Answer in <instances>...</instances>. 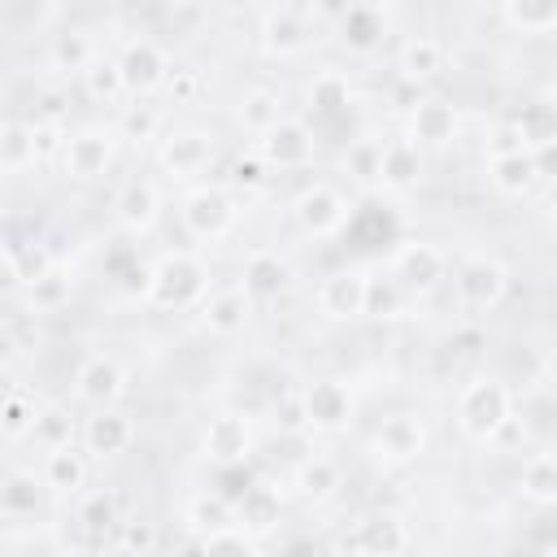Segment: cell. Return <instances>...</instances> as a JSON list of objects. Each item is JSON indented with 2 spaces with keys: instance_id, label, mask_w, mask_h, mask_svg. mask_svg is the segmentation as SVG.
Instances as JSON below:
<instances>
[{
  "instance_id": "f5cc1de1",
  "label": "cell",
  "mask_w": 557,
  "mask_h": 557,
  "mask_svg": "<svg viewBox=\"0 0 557 557\" xmlns=\"http://www.w3.org/2000/svg\"><path fill=\"white\" fill-rule=\"evenodd\" d=\"M531 161H535L540 183H557V139H553V144H544V148H535V152H531Z\"/></svg>"
},
{
  "instance_id": "74e56055",
  "label": "cell",
  "mask_w": 557,
  "mask_h": 557,
  "mask_svg": "<svg viewBox=\"0 0 557 557\" xmlns=\"http://www.w3.org/2000/svg\"><path fill=\"white\" fill-rule=\"evenodd\" d=\"M117 139H126V144H161V109L157 104H148V100H135V104H122V113H117Z\"/></svg>"
},
{
  "instance_id": "8fae6325",
  "label": "cell",
  "mask_w": 557,
  "mask_h": 557,
  "mask_svg": "<svg viewBox=\"0 0 557 557\" xmlns=\"http://www.w3.org/2000/svg\"><path fill=\"white\" fill-rule=\"evenodd\" d=\"M348 553L352 557H405L409 548V527L400 513L392 509H374V513H361L352 527H348Z\"/></svg>"
},
{
  "instance_id": "1f68e13d",
  "label": "cell",
  "mask_w": 557,
  "mask_h": 557,
  "mask_svg": "<svg viewBox=\"0 0 557 557\" xmlns=\"http://www.w3.org/2000/svg\"><path fill=\"white\" fill-rule=\"evenodd\" d=\"M39 487H44V479H35V470H22V466L4 470V483H0V513H4L9 522L35 518V509H39Z\"/></svg>"
},
{
  "instance_id": "5b68a950",
  "label": "cell",
  "mask_w": 557,
  "mask_h": 557,
  "mask_svg": "<svg viewBox=\"0 0 557 557\" xmlns=\"http://www.w3.org/2000/svg\"><path fill=\"white\" fill-rule=\"evenodd\" d=\"M453 292H457V300H461L466 309L487 313V309H496V305L505 300V292H509V270H505V261L492 257V252H470V257H461L457 270H453Z\"/></svg>"
},
{
  "instance_id": "83f0119b",
  "label": "cell",
  "mask_w": 557,
  "mask_h": 557,
  "mask_svg": "<svg viewBox=\"0 0 557 557\" xmlns=\"http://www.w3.org/2000/svg\"><path fill=\"white\" fill-rule=\"evenodd\" d=\"M235 122L239 131H248L252 139H265L278 122H283V96L274 87H248L235 104Z\"/></svg>"
},
{
  "instance_id": "bcb514c9",
  "label": "cell",
  "mask_w": 557,
  "mask_h": 557,
  "mask_svg": "<svg viewBox=\"0 0 557 557\" xmlns=\"http://www.w3.org/2000/svg\"><path fill=\"white\" fill-rule=\"evenodd\" d=\"M78 522H83L87 531L122 527V522H117V500H113L109 492H91V496H83V505H78Z\"/></svg>"
},
{
  "instance_id": "ba28073f",
  "label": "cell",
  "mask_w": 557,
  "mask_h": 557,
  "mask_svg": "<svg viewBox=\"0 0 557 557\" xmlns=\"http://www.w3.org/2000/svg\"><path fill=\"white\" fill-rule=\"evenodd\" d=\"M117 144H122L117 126H78V131H70V144L61 152V170L74 183H91L117 161Z\"/></svg>"
},
{
  "instance_id": "e575fe53",
  "label": "cell",
  "mask_w": 557,
  "mask_h": 557,
  "mask_svg": "<svg viewBox=\"0 0 557 557\" xmlns=\"http://www.w3.org/2000/svg\"><path fill=\"white\" fill-rule=\"evenodd\" d=\"M39 165L35 157V139H30V122H17V117H4L0 122V170L9 178H17L22 170Z\"/></svg>"
},
{
  "instance_id": "816d5d0a",
  "label": "cell",
  "mask_w": 557,
  "mask_h": 557,
  "mask_svg": "<svg viewBox=\"0 0 557 557\" xmlns=\"http://www.w3.org/2000/svg\"><path fill=\"white\" fill-rule=\"evenodd\" d=\"M165 91H170L174 100H191V96L200 91V70H174L170 83H165Z\"/></svg>"
},
{
  "instance_id": "2e32d148",
  "label": "cell",
  "mask_w": 557,
  "mask_h": 557,
  "mask_svg": "<svg viewBox=\"0 0 557 557\" xmlns=\"http://www.w3.org/2000/svg\"><path fill=\"white\" fill-rule=\"evenodd\" d=\"M257 152H261L265 165L305 170V165L318 157V139H313V131H309L300 117H283L265 139H257Z\"/></svg>"
},
{
  "instance_id": "ac0fdd59",
  "label": "cell",
  "mask_w": 557,
  "mask_h": 557,
  "mask_svg": "<svg viewBox=\"0 0 557 557\" xmlns=\"http://www.w3.org/2000/svg\"><path fill=\"white\" fill-rule=\"evenodd\" d=\"M161 218V191L157 183L148 178H126L117 191H113V222L126 231V235H148Z\"/></svg>"
},
{
  "instance_id": "7bdbcfd3",
  "label": "cell",
  "mask_w": 557,
  "mask_h": 557,
  "mask_svg": "<svg viewBox=\"0 0 557 557\" xmlns=\"http://www.w3.org/2000/svg\"><path fill=\"white\" fill-rule=\"evenodd\" d=\"M405 296H409V292L396 283V274H370V292H366V318H400Z\"/></svg>"
},
{
  "instance_id": "f907efd6",
  "label": "cell",
  "mask_w": 557,
  "mask_h": 557,
  "mask_svg": "<svg viewBox=\"0 0 557 557\" xmlns=\"http://www.w3.org/2000/svg\"><path fill=\"white\" fill-rule=\"evenodd\" d=\"M200 557H257V544L244 531H226V535L200 540Z\"/></svg>"
},
{
  "instance_id": "d6986e66",
  "label": "cell",
  "mask_w": 557,
  "mask_h": 557,
  "mask_svg": "<svg viewBox=\"0 0 557 557\" xmlns=\"http://www.w3.org/2000/svg\"><path fill=\"white\" fill-rule=\"evenodd\" d=\"M122 392H126V370L113 357H104V352H91L74 370V396L87 400V405H96V409H109Z\"/></svg>"
},
{
  "instance_id": "484cf974",
  "label": "cell",
  "mask_w": 557,
  "mask_h": 557,
  "mask_svg": "<svg viewBox=\"0 0 557 557\" xmlns=\"http://www.w3.org/2000/svg\"><path fill=\"white\" fill-rule=\"evenodd\" d=\"M509 126H513V135H518V144H522L527 152L553 144V139H557V100H548V96L522 100Z\"/></svg>"
},
{
  "instance_id": "7c38bea8",
  "label": "cell",
  "mask_w": 557,
  "mask_h": 557,
  "mask_svg": "<svg viewBox=\"0 0 557 557\" xmlns=\"http://www.w3.org/2000/svg\"><path fill=\"white\" fill-rule=\"evenodd\" d=\"M252 444H257V431H252V422L244 418V413H213L209 422H205V431H200V457L205 461H213V466H239V461H248L252 457Z\"/></svg>"
},
{
  "instance_id": "d6a6232c",
  "label": "cell",
  "mask_w": 557,
  "mask_h": 557,
  "mask_svg": "<svg viewBox=\"0 0 557 557\" xmlns=\"http://www.w3.org/2000/svg\"><path fill=\"white\" fill-rule=\"evenodd\" d=\"M496 13L518 35H553L557 30V0H505Z\"/></svg>"
},
{
  "instance_id": "11a10c76",
  "label": "cell",
  "mask_w": 557,
  "mask_h": 557,
  "mask_svg": "<svg viewBox=\"0 0 557 557\" xmlns=\"http://www.w3.org/2000/svg\"><path fill=\"white\" fill-rule=\"evenodd\" d=\"M48 557H70V553H48Z\"/></svg>"
},
{
  "instance_id": "30bf717a",
  "label": "cell",
  "mask_w": 557,
  "mask_h": 557,
  "mask_svg": "<svg viewBox=\"0 0 557 557\" xmlns=\"http://www.w3.org/2000/svg\"><path fill=\"white\" fill-rule=\"evenodd\" d=\"M392 274L409 296H431L448 278V252L426 239H409L392 257Z\"/></svg>"
},
{
  "instance_id": "ffe728a7",
  "label": "cell",
  "mask_w": 557,
  "mask_h": 557,
  "mask_svg": "<svg viewBox=\"0 0 557 557\" xmlns=\"http://www.w3.org/2000/svg\"><path fill=\"white\" fill-rule=\"evenodd\" d=\"M292 487H296V496H300L305 505H326V500H335V492L344 487V470H339L335 457L309 453L305 461H296Z\"/></svg>"
},
{
  "instance_id": "d590c367",
  "label": "cell",
  "mask_w": 557,
  "mask_h": 557,
  "mask_svg": "<svg viewBox=\"0 0 557 557\" xmlns=\"http://www.w3.org/2000/svg\"><path fill=\"white\" fill-rule=\"evenodd\" d=\"M518 492L531 505H557V453H535L518 470Z\"/></svg>"
},
{
  "instance_id": "60d3db41",
  "label": "cell",
  "mask_w": 557,
  "mask_h": 557,
  "mask_svg": "<svg viewBox=\"0 0 557 557\" xmlns=\"http://www.w3.org/2000/svg\"><path fill=\"white\" fill-rule=\"evenodd\" d=\"M83 91H87L96 104H117V100H126L131 91H126V78H122L117 57H100V61L83 74Z\"/></svg>"
},
{
  "instance_id": "681fc988",
  "label": "cell",
  "mask_w": 557,
  "mask_h": 557,
  "mask_svg": "<svg viewBox=\"0 0 557 557\" xmlns=\"http://www.w3.org/2000/svg\"><path fill=\"white\" fill-rule=\"evenodd\" d=\"M226 187L231 191H261L265 187V161H261V152L235 157L231 161V174H226Z\"/></svg>"
},
{
  "instance_id": "52a82bcc",
  "label": "cell",
  "mask_w": 557,
  "mask_h": 557,
  "mask_svg": "<svg viewBox=\"0 0 557 557\" xmlns=\"http://www.w3.org/2000/svg\"><path fill=\"white\" fill-rule=\"evenodd\" d=\"M426 444H431V435H426V422L418 418V413H387L379 426H374V435H370V453H374V461H383V466H413V461H422L426 457Z\"/></svg>"
},
{
  "instance_id": "d4e9b609",
  "label": "cell",
  "mask_w": 557,
  "mask_h": 557,
  "mask_svg": "<svg viewBox=\"0 0 557 557\" xmlns=\"http://www.w3.org/2000/svg\"><path fill=\"white\" fill-rule=\"evenodd\" d=\"M183 518H187L191 535H200V540H213V535L239 531V509H235L226 496H218V492H196V496L187 500Z\"/></svg>"
},
{
  "instance_id": "f1b7e54d",
  "label": "cell",
  "mask_w": 557,
  "mask_h": 557,
  "mask_svg": "<svg viewBox=\"0 0 557 557\" xmlns=\"http://www.w3.org/2000/svg\"><path fill=\"white\" fill-rule=\"evenodd\" d=\"M200 318H205V326H209L213 335H235V331H244L248 318H252V296H248L244 287H222V292H213V296L200 305Z\"/></svg>"
},
{
  "instance_id": "c3c4849f",
  "label": "cell",
  "mask_w": 557,
  "mask_h": 557,
  "mask_svg": "<svg viewBox=\"0 0 557 557\" xmlns=\"http://www.w3.org/2000/svg\"><path fill=\"white\" fill-rule=\"evenodd\" d=\"M379 157H383V144H374V139H357V144L344 152V165H348L352 178H361V183H379Z\"/></svg>"
},
{
  "instance_id": "6da1fadb",
  "label": "cell",
  "mask_w": 557,
  "mask_h": 557,
  "mask_svg": "<svg viewBox=\"0 0 557 557\" xmlns=\"http://www.w3.org/2000/svg\"><path fill=\"white\" fill-rule=\"evenodd\" d=\"M205 300H209V265L196 252L174 248L148 265V274H144V305L148 309L174 313V309H191Z\"/></svg>"
},
{
  "instance_id": "7a4b0ae2",
  "label": "cell",
  "mask_w": 557,
  "mask_h": 557,
  "mask_svg": "<svg viewBox=\"0 0 557 557\" xmlns=\"http://www.w3.org/2000/svg\"><path fill=\"white\" fill-rule=\"evenodd\" d=\"M509 422H513V392L500 379L479 374L457 392V431L470 444H492Z\"/></svg>"
},
{
  "instance_id": "44dd1931",
  "label": "cell",
  "mask_w": 557,
  "mask_h": 557,
  "mask_svg": "<svg viewBox=\"0 0 557 557\" xmlns=\"http://www.w3.org/2000/svg\"><path fill=\"white\" fill-rule=\"evenodd\" d=\"M457 126H461V117H457V109L448 104V100H418L413 109H409V139L422 148H444V144H453L457 139Z\"/></svg>"
},
{
  "instance_id": "4dcf8cb0",
  "label": "cell",
  "mask_w": 557,
  "mask_h": 557,
  "mask_svg": "<svg viewBox=\"0 0 557 557\" xmlns=\"http://www.w3.org/2000/svg\"><path fill=\"white\" fill-rule=\"evenodd\" d=\"M487 183H492V191H500V196H527V191L540 183L531 152H500V157H487Z\"/></svg>"
},
{
  "instance_id": "8d00e7d4",
  "label": "cell",
  "mask_w": 557,
  "mask_h": 557,
  "mask_svg": "<svg viewBox=\"0 0 557 557\" xmlns=\"http://www.w3.org/2000/svg\"><path fill=\"white\" fill-rule=\"evenodd\" d=\"M35 422H39V405H35V396L22 392V387H9L4 400H0V435H4L9 444H17V440L35 435Z\"/></svg>"
},
{
  "instance_id": "ee69618b",
  "label": "cell",
  "mask_w": 557,
  "mask_h": 557,
  "mask_svg": "<svg viewBox=\"0 0 557 557\" xmlns=\"http://www.w3.org/2000/svg\"><path fill=\"white\" fill-rule=\"evenodd\" d=\"M74 418H70V409L65 405H39V422H35V440L44 444V453H52V448H65V444H74Z\"/></svg>"
},
{
  "instance_id": "f546056e",
  "label": "cell",
  "mask_w": 557,
  "mask_h": 557,
  "mask_svg": "<svg viewBox=\"0 0 557 557\" xmlns=\"http://www.w3.org/2000/svg\"><path fill=\"white\" fill-rule=\"evenodd\" d=\"M396 70L405 83H431L444 70V44L435 35H409L396 48Z\"/></svg>"
},
{
  "instance_id": "9f6ffc18",
  "label": "cell",
  "mask_w": 557,
  "mask_h": 557,
  "mask_svg": "<svg viewBox=\"0 0 557 557\" xmlns=\"http://www.w3.org/2000/svg\"><path fill=\"white\" fill-rule=\"evenodd\" d=\"M548 553H557V540H553V548H548Z\"/></svg>"
},
{
  "instance_id": "5bb4252c",
  "label": "cell",
  "mask_w": 557,
  "mask_h": 557,
  "mask_svg": "<svg viewBox=\"0 0 557 557\" xmlns=\"http://www.w3.org/2000/svg\"><path fill=\"white\" fill-rule=\"evenodd\" d=\"M117 65H122L126 91H131L135 100H144V96L161 91V87L170 83V74H174V65H170L165 48H161L157 39H144V35H139V39H131V44L122 48Z\"/></svg>"
},
{
  "instance_id": "e0dca14e",
  "label": "cell",
  "mask_w": 557,
  "mask_h": 557,
  "mask_svg": "<svg viewBox=\"0 0 557 557\" xmlns=\"http://www.w3.org/2000/svg\"><path fill=\"white\" fill-rule=\"evenodd\" d=\"M78 440H83V453L96 457V461L122 457L135 444V418L122 413V409H96L91 418H83Z\"/></svg>"
},
{
  "instance_id": "3957f363",
  "label": "cell",
  "mask_w": 557,
  "mask_h": 557,
  "mask_svg": "<svg viewBox=\"0 0 557 557\" xmlns=\"http://www.w3.org/2000/svg\"><path fill=\"white\" fill-rule=\"evenodd\" d=\"M239 213H244V205L226 183H200V187L183 191V200H178V222L200 244L226 239L239 226Z\"/></svg>"
},
{
  "instance_id": "277c9868",
  "label": "cell",
  "mask_w": 557,
  "mask_h": 557,
  "mask_svg": "<svg viewBox=\"0 0 557 557\" xmlns=\"http://www.w3.org/2000/svg\"><path fill=\"white\" fill-rule=\"evenodd\" d=\"M318 35V9L309 4H270L261 9V22H257V44L265 57L274 61H287V57H300Z\"/></svg>"
},
{
  "instance_id": "f35d334b",
  "label": "cell",
  "mask_w": 557,
  "mask_h": 557,
  "mask_svg": "<svg viewBox=\"0 0 557 557\" xmlns=\"http://www.w3.org/2000/svg\"><path fill=\"white\" fill-rule=\"evenodd\" d=\"M235 509H239V531L252 535V540L265 535V531H274V522H278V496L270 487H261V483L248 487Z\"/></svg>"
},
{
  "instance_id": "9a60e30c",
  "label": "cell",
  "mask_w": 557,
  "mask_h": 557,
  "mask_svg": "<svg viewBox=\"0 0 557 557\" xmlns=\"http://www.w3.org/2000/svg\"><path fill=\"white\" fill-rule=\"evenodd\" d=\"M366 292H370V270H335L318 283V309L331 318V322H352V318H366Z\"/></svg>"
},
{
  "instance_id": "7402d4cb",
  "label": "cell",
  "mask_w": 557,
  "mask_h": 557,
  "mask_svg": "<svg viewBox=\"0 0 557 557\" xmlns=\"http://www.w3.org/2000/svg\"><path fill=\"white\" fill-rule=\"evenodd\" d=\"M287 283H292V265H287V257H278L274 248H257V252H248L244 274H239V287H244L252 300H274V296L287 292Z\"/></svg>"
},
{
  "instance_id": "603a6c76",
  "label": "cell",
  "mask_w": 557,
  "mask_h": 557,
  "mask_svg": "<svg viewBox=\"0 0 557 557\" xmlns=\"http://www.w3.org/2000/svg\"><path fill=\"white\" fill-rule=\"evenodd\" d=\"M39 479L57 496H83V487H87V453L78 444H65V448L44 453Z\"/></svg>"
},
{
  "instance_id": "ab89813d",
  "label": "cell",
  "mask_w": 557,
  "mask_h": 557,
  "mask_svg": "<svg viewBox=\"0 0 557 557\" xmlns=\"http://www.w3.org/2000/svg\"><path fill=\"white\" fill-rule=\"evenodd\" d=\"M339 30H344V44L348 48L366 52L383 35V9H374V4H348L344 17H339Z\"/></svg>"
},
{
  "instance_id": "f6af8a7d",
  "label": "cell",
  "mask_w": 557,
  "mask_h": 557,
  "mask_svg": "<svg viewBox=\"0 0 557 557\" xmlns=\"http://www.w3.org/2000/svg\"><path fill=\"white\" fill-rule=\"evenodd\" d=\"M30 139H35V157L39 161H52V157L61 161V152L70 144V131L57 117H30Z\"/></svg>"
},
{
  "instance_id": "b9f144b4",
  "label": "cell",
  "mask_w": 557,
  "mask_h": 557,
  "mask_svg": "<svg viewBox=\"0 0 557 557\" xmlns=\"http://www.w3.org/2000/svg\"><path fill=\"white\" fill-rule=\"evenodd\" d=\"M348 100H352L348 74H339V70H331V65L313 74V83H309V104H313L318 113H339Z\"/></svg>"
},
{
  "instance_id": "8992f818",
  "label": "cell",
  "mask_w": 557,
  "mask_h": 557,
  "mask_svg": "<svg viewBox=\"0 0 557 557\" xmlns=\"http://www.w3.org/2000/svg\"><path fill=\"white\" fill-rule=\"evenodd\" d=\"M348 213H352V200H348L339 187H331V183H309V187H300L296 200H292L296 226H300L305 235H313V239L339 235V231L348 226Z\"/></svg>"
},
{
  "instance_id": "6f0895ef",
  "label": "cell",
  "mask_w": 557,
  "mask_h": 557,
  "mask_svg": "<svg viewBox=\"0 0 557 557\" xmlns=\"http://www.w3.org/2000/svg\"><path fill=\"white\" fill-rule=\"evenodd\" d=\"M540 557H557V553H540Z\"/></svg>"
},
{
  "instance_id": "4316f807",
  "label": "cell",
  "mask_w": 557,
  "mask_h": 557,
  "mask_svg": "<svg viewBox=\"0 0 557 557\" xmlns=\"http://www.w3.org/2000/svg\"><path fill=\"white\" fill-rule=\"evenodd\" d=\"M48 61H52V70H61V74H78V78H83V74L100 61V48H96L91 30H83V26H65V30L52 35Z\"/></svg>"
},
{
  "instance_id": "db71d44e",
  "label": "cell",
  "mask_w": 557,
  "mask_h": 557,
  "mask_svg": "<svg viewBox=\"0 0 557 557\" xmlns=\"http://www.w3.org/2000/svg\"><path fill=\"white\" fill-rule=\"evenodd\" d=\"M548 235H553V244H557V200L548 205Z\"/></svg>"
},
{
  "instance_id": "4fadbf2b",
  "label": "cell",
  "mask_w": 557,
  "mask_h": 557,
  "mask_svg": "<svg viewBox=\"0 0 557 557\" xmlns=\"http://www.w3.org/2000/svg\"><path fill=\"white\" fill-rule=\"evenodd\" d=\"M352 409H357V400H352L348 383H339V379H313L300 392V413H305L309 431L335 435V431H344L352 422Z\"/></svg>"
},
{
  "instance_id": "836d02e7",
  "label": "cell",
  "mask_w": 557,
  "mask_h": 557,
  "mask_svg": "<svg viewBox=\"0 0 557 557\" xmlns=\"http://www.w3.org/2000/svg\"><path fill=\"white\" fill-rule=\"evenodd\" d=\"M70 292H74V274H70V265H61V261L22 287L30 313H52V309H61V305L70 300Z\"/></svg>"
},
{
  "instance_id": "7dc6e473",
  "label": "cell",
  "mask_w": 557,
  "mask_h": 557,
  "mask_svg": "<svg viewBox=\"0 0 557 557\" xmlns=\"http://www.w3.org/2000/svg\"><path fill=\"white\" fill-rule=\"evenodd\" d=\"M117 548H122L126 557H152V548H157V527L144 522V518H126V522L117 527Z\"/></svg>"
},
{
  "instance_id": "9c48e42d",
  "label": "cell",
  "mask_w": 557,
  "mask_h": 557,
  "mask_svg": "<svg viewBox=\"0 0 557 557\" xmlns=\"http://www.w3.org/2000/svg\"><path fill=\"white\" fill-rule=\"evenodd\" d=\"M213 161V135L200 126H170L157 144V165L170 178H196Z\"/></svg>"
},
{
  "instance_id": "cb8c5ba5",
  "label": "cell",
  "mask_w": 557,
  "mask_h": 557,
  "mask_svg": "<svg viewBox=\"0 0 557 557\" xmlns=\"http://www.w3.org/2000/svg\"><path fill=\"white\" fill-rule=\"evenodd\" d=\"M422 148L413 139H387L383 144V157H379V183L392 187V191H409L422 183Z\"/></svg>"
}]
</instances>
